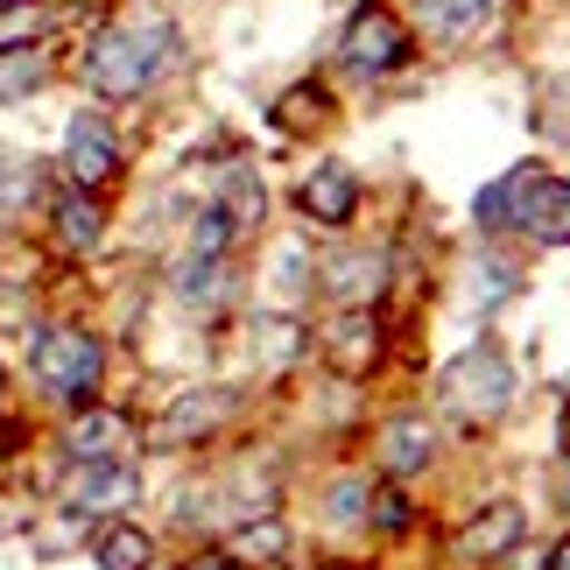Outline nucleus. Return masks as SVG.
<instances>
[{
  "label": "nucleus",
  "instance_id": "obj_15",
  "mask_svg": "<svg viewBox=\"0 0 570 570\" xmlns=\"http://www.w3.org/2000/svg\"><path fill=\"white\" fill-rule=\"evenodd\" d=\"M114 444H120V415H106V409L78 415V423L63 430V451L71 458H114Z\"/></svg>",
  "mask_w": 570,
  "mask_h": 570
},
{
  "label": "nucleus",
  "instance_id": "obj_1",
  "mask_svg": "<svg viewBox=\"0 0 570 570\" xmlns=\"http://www.w3.org/2000/svg\"><path fill=\"white\" fill-rule=\"evenodd\" d=\"M169 50H177V29H169L163 8H135L127 21H114V29L92 36V50H85V85L106 99H135L148 92V78L169 63Z\"/></svg>",
  "mask_w": 570,
  "mask_h": 570
},
{
  "label": "nucleus",
  "instance_id": "obj_29",
  "mask_svg": "<svg viewBox=\"0 0 570 570\" xmlns=\"http://www.w3.org/2000/svg\"><path fill=\"white\" fill-rule=\"evenodd\" d=\"M550 570H570V542H563V550H557V557H550Z\"/></svg>",
  "mask_w": 570,
  "mask_h": 570
},
{
  "label": "nucleus",
  "instance_id": "obj_7",
  "mask_svg": "<svg viewBox=\"0 0 570 570\" xmlns=\"http://www.w3.org/2000/svg\"><path fill=\"white\" fill-rule=\"evenodd\" d=\"M508 226H521L529 239H542V247H563V239H570V184H563V177H542V169H529V184H521Z\"/></svg>",
  "mask_w": 570,
  "mask_h": 570
},
{
  "label": "nucleus",
  "instance_id": "obj_22",
  "mask_svg": "<svg viewBox=\"0 0 570 570\" xmlns=\"http://www.w3.org/2000/svg\"><path fill=\"white\" fill-rule=\"evenodd\" d=\"M226 247H233V218L212 205V212H205V218L190 226V261H218Z\"/></svg>",
  "mask_w": 570,
  "mask_h": 570
},
{
  "label": "nucleus",
  "instance_id": "obj_28",
  "mask_svg": "<svg viewBox=\"0 0 570 570\" xmlns=\"http://www.w3.org/2000/svg\"><path fill=\"white\" fill-rule=\"evenodd\" d=\"M184 570H233V563H226V557H190Z\"/></svg>",
  "mask_w": 570,
  "mask_h": 570
},
{
  "label": "nucleus",
  "instance_id": "obj_16",
  "mask_svg": "<svg viewBox=\"0 0 570 570\" xmlns=\"http://www.w3.org/2000/svg\"><path fill=\"white\" fill-rule=\"evenodd\" d=\"M57 239H63L71 254H85V247L99 239V205H92L85 190H71V197L57 205Z\"/></svg>",
  "mask_w": 570,
  "mask_h": 570
},
{
  "label": "nucleus",
  "instance_id": "obj_12",
  "mask_svg": "<svg viewBox=\"0 0 570 570\" xmlns=\"http://www.w3.org/2000/svg\"><path fill=\"white\" fill-rule=\"evenodd\" d=\"M430 423H415V415H402V423H387L381 430V472H394V479H409V472H423L430 465Z\"/></svg>",
  "mask_w": 570,
  "mask_h": 570
},
{
  "label": "nucleus",
  "instance_id": "obj_3",
  "mask_svg": "<svg viewBox=\"0 0 570 570\" xmlns=\"http://www.w3.org/2000/svg\"><path fill=\"white\" fill-rule=\"evenodd\" d=\"M444 402L451 415H465V423H487V415H500L514 402V366L508 353H493V345H479V353H465L444 374Z\"/></svg>",
  "mask_w": 570,
  "mask_h": 570
},
{
  "label": "nucleus",
  "instance_id": "obj_11",
  "mask_svg": "<svg viewBox=\"0 0 570 570\" xmlns=\"http://www.w3.org/2000/svg\"><path fill=\"white\" fill-rule=\"evenodd\" d=\"M521 542V508L514 500H500L493 514H479L465 535H458V557H472V563H487V557H508Z\"/></svg>",
  "mask_w": 570,
  "mask_h": 570
},
{
  "label": "nucleus",
  "instance_id": "obj_4",
  "mask_svg": "<svg viewBox=\"0 0 570 570\" xmlns=\"http://www.w3.org/2000/svg\"><path fill=\"white\" fill-rule=\"evenodd\" d=\"M141 487H135V465L127 458H71V479H63V508L78 514H114L127 508Z\"/></svg>",
  "mask_w": 570,
  "mask_h": 570
},
{
  "label": "nucleus",
  "instance_id": "obj_13",
  "mask_svg": "<svg viewBox=\"0 0 570 570\" xmlns=\"http://www.w3.org/2000/svg\"><path fill=\"white\" fill-rule=\"evenodd\" d=\"M493 0H423V29L436 42H465L472 29H487Z\"/></svg>",
  "mask_w": 570,
  "mask_h": 570
},
{
  "label": "nucleus",
  "instance_id": "obj_19",
  "mask_svg": "<svg viewBox=\"0 0 570 570\" xmlns=\"http://www.w3.org/2000/svg\"><path fill=\"white\" fill-rule=\"evenodd\" d=\"M535 127H542L550 141L570 148V71H563V78H542V92H535Z\"/></svg>",
  "mask_w": 570,
  "mask_h": 570
},
{
  "label": "nucleus",
  "instance_id": "obj_23",
  "mask_svg": "<svg viewBox=\"0 0 570 570\" xmlns=\"http://www.w3.org/2000/svg\"><path fill=\"white\" fill-rule=\"evenodd\" d=\"M282 542H289V535H282V521H247V529L233 535V550L247 557V563H275Z\"/></svg>",
  "mask_w": 570,
  "mask_h": 570
},
{
  "label": "nucleus",
  "instance_id": "obj_25",
  "mask_svg": "<svg viewBox=\"0 0 570 570\" xmlns=\"http://www.w3.org/2000/svg\"><path fill=\"white\" fill-rule=\"evenodd\" d=\"M332 514L338 521H374V487H366V479H338V487H332Z\"/></svg>",
  "mask_w": 570,
  "mask_h": 570
},
{
  "label": "nucleus",
  "instance_id": "obj_8",
  "mask_svg": "<svg viewBox=\"0 0 570 570\" xmlns=\"http://www.w3.org/2000/svg\"><path fill=\"white\" fill-rule=\"evenodd\" d=\"M317 282H324V296H338L345 311H360V303H374V296H381V282H387V254H374V247H338V254H324Z\"/></svg>",
  "mask_w": 570,
  "mask_h": 570
},
{
  "label": "nucleus",
  "instance_id": "obj_27",
  "mask_svg": "<svg viewBox=\"0 0 570 570\" xmlns=\"http://www.w3.org/2000/svg\"><path fill=\"white\" fill-rule=\"evenodd\" d=\"M500 289H508V268H479V296H487V303H493Z\"/></svg>",
  "mask_w": 570,
  "mask_h": 570
},
{
  "label": "nucleus",
  "instance_id": "obj_17",
  "mask_svg": "<svg viewBox=\"0 0 570 570\" xmlns=\"http://www.w3.org/2000/svg\"><path fill=\"white\" fill-rule=\"evenodd\" d=\"M148 557H156V542L141 529H106L99 535V570H148Z\"/></svg>",
  "mask_w": 570,
  "mask_h": 570
},
{
  "label": "nucleus",
  "instance_id": "obj_5",
  "mask_svg": "<svg viewBox=\"0 0 570 570\" xmlns=\"http://www.w3.org/2000/svg\"><path fill=\"white\" fill-rule=\"evenodd\" d=\"M63 169H71V184H85V190L120 177V141H114V127H106L99 114H78L71 127H63Z\"/></svg>",
  "mask_w": 570,
  "mask_h": 570
},
{
  "label": "nucleus",
  "instance_id": "obj_10",
  "mask_svg": "<svg viewBox=\"0 0 570 570\" xmlns=\"http://www.w3.org/2000/svg\"><path fill=\"white\" fill-rule=\"evenodd\" d=\"M360 205V184H353V169H338V163H324L317 177H303V212L317 218V226H345Z\"/></svg>",
  "mask_w": 570,
  "mask_h": 570
},
{
  "label": "nucleus",
  "instance_id": "obj_9",
  "mask_svg": "<svg viewBox=\"0 0 570 570\" xmlns=\"http://www.w3.org/2000/svg\"><path fill=\"white\" fill-rule=\"evenodd\" d=\"M233 415H239L233 387H190L184 402L156 423V436H163V444H197V436H212L218 423H233Z\"/></svg>",
  "mask_w": 570,
  "mask_h": 570
},
{
  "label": "nucleus",
  "instance_id": "obj_26",
  "mask_svg": "<svg viewBox=\"0 0 570 570\" xmlns=\"http://www.w3.org/2000/svg\"><path fill=\"white\" fill-rule=\"evenodd\" d=\"M275 120H282V127H296V135H303V120H324V99L311 92V85H296V92L275 106Z\"/></svg>",
  "mask_w": 570,
  "mask_h": 570
},
{
  "label": "nucleus",
  "instance_id": "obj_21",
  "mask_svg": "<svg viewBox=\"0 0 570 570\" xmlns=\"http://www.w3.org/2000/svg\"><path fill=\"white\" fill-rule=\"evenodd\" d=\"M521 184H529V169H508L493 190H479V226H508L514 218V197H521Z\"/></svg>",
  "mask_w": 570,
  "mask_h": 570
},
{
  "label": "nucleus",
  "instance_id": "obj_18",
  "mask_svg": "<svg viewBox=\"0 0 570 570\" xmlns=\"http://www.w3.org/2000/svg\"><path fill=\"white\" fill-rule=\"evenodd\" d=\"M42 92V57L36 50H0V106Z\"/></svg>",
  "mask_w": 570,
  "mask_h": 570
},
{
  "label": "nucleus",
  "instance_id": "obj_24",
  "mask_svg": "<svg viewBox=\"0 0 570 570\" xmlns=\"http://www.w3.org/2000/svg\"><path fill=\"white\" fill-rule=\"evenodd\" d=\"M36 197V163H0V226Z\"/></svg>",
  "mask_w": 570,
  "mask_h": 570
},
{
  "label": "nucleus",
  "instance_id": "obj_6",
  "mask_svg": "<svg viewBox=\"0 0 570 570\" xmlns=\"http://www.w3.org/2000/svg\"><path fill=\"white\" fill-rule=\"evenodd\" d=\"M338 57H345V71L374 78V71H394V63L409 57V36H402V21H394V14L366 8V14H353V29H345Z\"/></svg>",
  "mask_w": 570,
  "mask_h": 570
},
{
  "label": "nucleus",
  "instance_id": "obj_20",
  "mask_svg": "<svg viewBox=\"0 0 570 570\" xmlns=\"http://www.w3.org/2000/svg\"><path fill=\"white\" fill-rule=\"evenodd\" d=\"M42 29H50V14H42L36 0H8V8H0V50H29Z\"/></svg>",
  "mask_w": 570,
  "mask_h": 570
},
{
  "label": "nucleus",
  "instance_id": "obj_14",
  "mask_svg": "<svg viewBox=\"0 0 570 570\" xmlns=\"http://www.w3.org/2000/svg\"><path fill=\"white\" fill-rule=\"evenodd\" d=\"M374 317H345V324H332V360H338V374H366V366H374Z\"/></svg>",
  "mask_w": 570,
  "mask_h": 570
},
{
  "label": "nucleus",
  "instance_id": "obj_2",
  "mask_svg": "<svg viewBox=\"0 0 570 570\" xmlns=\"http://www.w3.org/2000/svg\"><path fill=\"white\" fill-rule=\"evenodd\" d=\"M36 387L57 394V402H85V394L99 387V338L92 332H71V324H57V332L36 338Z\"/></svg>",
  "mask_w": 570,
  "mask_h": 570
}]
</instances>
